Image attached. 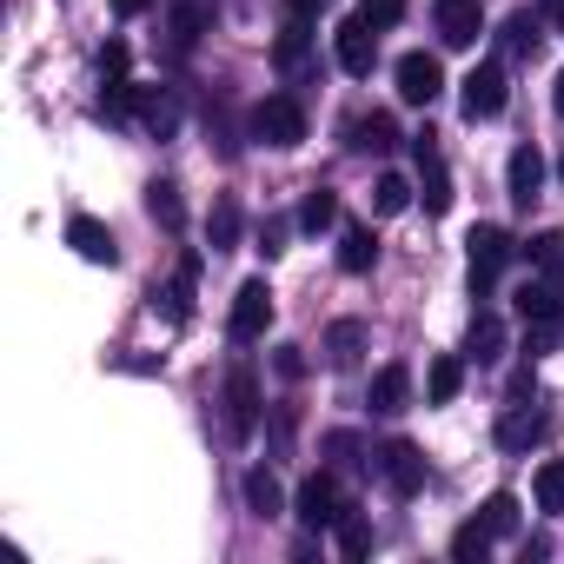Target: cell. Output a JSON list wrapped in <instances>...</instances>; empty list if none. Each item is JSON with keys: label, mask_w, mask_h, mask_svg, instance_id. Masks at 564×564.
Masks as SVG:
<instances>
[{"label": "cell", "mask_w": 564, "mask_h": 564, "mask_svg": "<svg viewBox=\"0 0 564 564\" xmlns=\"http://www.w3.org/2000/svg\"><path fill=\"white\" fill-rule=\"evenodd\" d=\"M147 8H153V0H113V14H120V21H133V14H147Z\"/></svg>", "instance_id": "cell-42"}, {"label": "cell", "mask_w": 564, "mask_h": 564, "mask_svg": "<svg viewBox=\"0 0 564 564\" xmlns=\"http://www.w3.org/2000/svg\"><path fill=\"white\" fill-rule=\"evenodd\" d=\"M551 438V419L538 412V405H511L505 419H498V445L505 452H531V445H544Z\"/></svg>", "instance_id": "cell-15"}, {"label": "cell", "mask_w": 564, "mask_h": 564, "mask_svg": "<svg viewBox=\"0 0 564 564\" xmlns=\"http://www.w3.org/2000/svg\"><path fill=\"white\" fill-rule=\"evenodd\" d=\"M505 100H511V87H505V67H498V61H478V67L458 80V107H465V120H498Z\"/></svg>", "instance_id": "cell-4"}, {"label": "cell", "mask_w": 564, "mask_h": 564, "mask_svg": "<svg viewBox=\"0 0 564 564\" xmlns=\"http://www.w3.org/2000/svg\"><path fill=\"white\" fill-rule=\"evenodd\" d=\"M412 160H419V199L425 213H445L452 206V173H445V153L432 133H412Z\"/></svg>", "instance_id": "cell-8"}, {"label": "cell", "mask_w": 564, "mask_h": 564, "mask_svg": "<svg viewBox=\"0 0 564 564\" xmlns=\"http://www.w3.org/2000/svg\"><path fill=\"white\" fill-rule=\"evenodd\" d=\"M432 21H438L445 47H478V34H485V8H478V0H438Z\"/></svg>", "instance_id": "cell-11"}, {"label": "cell", "mask_w": 564, "mask_h": 564, "mask_svg": "<svg viewBox=\"0 0 564 564\" xmlns=\"http://www.w3.org/2000/svg\"><path fill=\"white\" fill-rule=\"evenodd\" d=\"M246 511L252 518H279V511H286V491H279V478L259 465V471H246Z\"/></svg>", "instance_id": "cell-21"}, {"label": "cell", "mask_w": 564, "mask_h": 564, "mask_svg": "<svg viewBox=\"0 0 564 564\" xmlns=\"http://www.w3.org/2000/svg\"><path fill=\"white\" fill-rule=\"evenodd\" d=\"M286 8H293V21H319V8H326V0H286Z\"/></svg>", "instance_id": "cell-41"}, {"label": "cell", "mask_w": 564, "mask_h": 564, "mask_svg": "<svg viewBox=\"0 0 564 564\" xmlns=\"http://www.w3.org/2000/svg\"><path fill=\"white\" fill-rule=\"evenodd\" d=\"M359 21H366L372 34H386V28L405 21V0H359Z\"/></svg>", "instance_id": "cell-34"}, {"label": "cell", "mask_w": 564, "mask_h": 564, "mask_svg": "<svg viewBox=\"0 0 564 564\" xmlns=\"http://www.w3.org/2000/svg\"><path fill=\"white\" fill-rule=\"evenodd\" d=\"M551 100H557V113H564V74H557V94H551Z\"/></svg>", "instance_id": "cell-44"}, {"label": "cell", "mask_w": 564, "mask_h": 564, "mask_svg": "<svg viewBox=\"0 0 564 564\" xmlns=\"http://www.w3.org/2000/svg\"><path fill=\"white\" fill-rule=\"evenodd\" d=\"M511 232L505 226H471V239H465V279H471V293L485 300L491 286H498V272L511 265Z\"/></svg>", "instance_id": "cell-2"}, {"label": "cell", "mask_w": 564, "mask_h": 564, "mask_svg": "<svg viewBox=\"0 0 564 564\" xmlns=\"http://www.w3.org/2000/svg\"><path fill=\"white\" fill-rule=\"evenodd\" d=\"M272 366H279V379H300V372H306V352H300V346H279Z\"/></svg>", "instance_id": "cell-38"}, {"label": "cell", "mask_w": 564, "mask_h": 564, "mask_svg": "<svg viewBox=\"0 0 564 564\" xmlns=\"http://www.w3.org/2000/svg\"><path fill=\"white\" fill-rule=\"evenodd\" d=\"M346 147H352V153H392V147H399L392 113H359V120L346 127Z\"/></svg>", "instance_id": "cell-18"}, {"label": "cell", "mask_w": 564, "mask_h": 564, "mask_svg": "<svg viewBox=\"0 0 564 564\" xmlns=\"http://www.w3.org/2000/svg\"><path fill=\"white\" fill-rule=\"evenodd\" d=\"M524 252H531V272H544V279H557V286H564V226L538 232Z\"/></svg>", "instance_id": "cell-22"}, {"label": "cell", "mask_w": 564, "mask_h": 564, "mask_svg": "<svg viewBox=\"0 0 564 564\" xmlns=\"http://www.w3.org/2000/svg\"><path fill=\"white\" fill-rule=\"evenodd\" d=\"M147 213H153V219H160L166 232H180V226H186V206H180V186H173V180H153V186H147Z\"/></svg>", "instance_id": "cell-23"}, {"label": "cell", "mask_w": 564, "mask_h": 564, "mask_svg": "<svg viewBox=\"0 0 564 564\" xmlns=\"http://www.w3.org/2000/svg\"><path fill=\"white\" fill-rule=\"evenodd\" d=\"M511 306H518V319H524V352L544 359V352L564 339V293H557V279L531 272L524 286L511 293Z\"/></svg>", "instance_id": "cell-1"}, {"label": "cell", "mask_w": 564, "mask_h": 564, "mask_svg": "<svg viewBox=\"0 0 564 564\" xmlns=\"http://www.w3.org/2000/svg\"><path fill=\"white\" fill-rule=\"evenodd\" d=\"M557 173H564V160H557Z\"/></svg>", "instance_id": "cell-45"}, {"label": "cell", "mask_w": 564, "mask_h": 564, "mask_svg": "<svg viewBox=\"0 0 564 564\" xmlns=\"http://www.w3.org/2000/svg\"><path fill=\"white\" fill-rule=\"evenodd\" d=\"M226 438L232 445H246L252 432H259V379H252V366H232L226 372Z\"/></svg>", "instance_id": "cell-5"}, {"label": "cell", "mask_w": 564, "mask_h": 564, "mask_svg": "<svg viewBox=\"0 0 564 564\" xmlns=\"http://www.w3.org/2000/svg\"><path fill=\"white\" fill-rule=\"evenodd\" d=\"M544 8H551V21H557V28H564V0H544Z\"/></svg>", "instance_id": "cell-43"}, {"label": "cell", "mask_w": 564, "mask_h": 564, "mask_svg": "<svg viewBox=\"0 0 564 564\" xmlns=\"http://www.w3.org/2000/svg\"><path fill=\"white\" fill-rule=\"evenodd\" d=\"M259 239H265V246H259L265 259H272V252H286V246H279V239H286V219H265V232H259Z\"/></svg>", "instance_id": "cell-39"}, {"label": "cell", "mask_w": 564, "mask_h": 564, "mask_svg": "<svg viewBox=\"0 0 564 564\" xmlns=\"http://www.w3.org/2000/svg\"><path fill=\"white\" fill-rule=\"evenodd\" d=\"M339 551H346V557H366V551H372V524L346 511V518H339Z\"/></svg>", "instance_id": "cell-35"}, {"label": "cell", "mask_w": 564, "mask_h": 564, "mask_svg": "<svg viewBox=\"0 0 564 564\" xmlns=\"http://www.w3.org/2000/svg\"><path fill=\"white\" fill-rule=\"evenodd\" d=\"M405 405H412V372L392 359V366L372 372V412H379V419H399Z\"/></svg>", "instance_id": "cell-17"}, {"label": "cell", "mask_w": 564, "mask_h": 564, "mask_svg": "<svg viewBox=\"0 0 564 564\" xmlns=\"http://www.w3.org/2000/svg\"><path fill=\"white\" fill-rule=\"evenodd\" d=\"M100 80H107V87L127 80V41H107V54H100Z\"/></svg>", "instance_id": "cell-37"}, {"label": "cell", "mask_w": 564, "mask_h": 564, "mask_svg": "<svg viewBox=\"0 0 564 564\" xmlns=\"http://www.w3.org/2000/svg\"><path fill=\"white\" fill-rule=\"evenodd\" d=\"M359 352H366V326H359V319H339V326L326 333V366L352 372V366H359Z\"/></svg>", "instance_id": "cell-20"}, {"label": "cell", "mask_w": 564, "mask_h": 564, "mask_svg": "<svg viewBox=\"0 0 564 564\" xmlns=\"http://www.w3.org/2000/svg\"><path fill=\"white\" fill-rule=\"evenodd\" d=\"M485 551H491L485 518H471V524H458V531H452V557H458V564H485Z\"/></svg>", "instance_id": "cell-31"}, {"label": "cell", "mask_w": 564, "mask_h": 564, "mask_svg": "<svg viewBox=\"0 0 564 564\" xmlns=\"http://www.w3.org/2000/svg\"><path fill=\"white\" fill-rule=\"evenodd\" d=\"M326 452H333V458H352V452H359V438H352V432H333V438H326Z\"/></svg>", "instance_id": "cell-40"}, {"label": "cell", "mask_w": 564, "mask_h": 564, "mask_svg": "<svg viewBox=\"0 0 564 564\" xmlns=\"http://www.w3.org/2000/svg\"><path fill=\"white\" fill-rule=\"evenodd\" d=\"M478 518H485V531H491V538H511V531H518V498H511V491H491Z\"/></svg>", "instance_id": "cell-32"}, {"label": "cell", "mask_w": 564, "mask_h": 564, "mask_svg": "<svg viewBox=\"0 0 564 564\" xmlns=\"http://www.w3.org/2000/svg\"><path fill=\"white\" fill-rule=\"evenodd\" d=\"M458 386H465V366H458L452 352H445V359H432V372H425V399H432V405H452V399H458Z\"/></svg>", "instance_id": "cell-26"}, {"label": "cell", "mask_w": 564, "mask_h": 564, "mask_svg": "<svg viewBox=\"0 0 564 564\" xmlns=\"http://www.w3.org/2000/svg\"><path fill=\"white\" fill-rule=\"evenodd\" d=\"M166 28H173V54H193V41L206 34V14H199V8H173Z\"/></svg>", "instance_id": "cell-33"}, {"label": "cell", "mask_w": 564, "mask_h": 564, "mask_svg": "<svg viewBox=\"0 0 564 564\" xmlns=\"http://www.w3.org/2000/svg\"><path fill=\"white\" fill-rule=\"evenodd\" d=\"M465 346H471V359H478V366H491V359L505 352V319H498V313H478Z\"/></svg>", "instance_id": "cell-25"}, {"label": "cell", "mask_w": 564, "mask_h": 564, "mask_svg": "<svg viewBox=\"0 0 564 564\" xmlns=\"http://www.w3.org/2000/svg\"><path fill=\"white\" fill-rule=\"evenodd\" d=\"M193 279H199V252H186V259H180L173 286H153V306H166V319H173V326H186V319H193Z\"/></svg>", "instance_id": "cell-16"}, {"label": "cell", "mask_w": 564, "mask_h": 564, "mask_svg": "<svg viewBox=\"0 0 564 564\" xmlns=\"http://www.w3.org/2000/svg\"><path fill=\"white\" fill-rule=\"evenodd\" d=\"M531 498H538V511H564V458H544V465H538Z\"/></svg>", "instance_id": "cell-27"}, {"label": "cell", "mask_w": 564, "mask_h": 564, "mask_svg": "<svg viewBox=\"0 0 564 564\" xmlns=\"http://www.w3.org/2000/svg\"><path fill=\"white\" fill-rule=\"evenodd\" d=\"M333 54H339V67H346L352 80H366V74H372V61H379V34H372L359 14H352V21L333 34Z\"/></svg>", "instance_id": "cell-12"}, {"label": "cell", "mask_w": 564, "mask_h": 564, "mask_svg": "<svg viewBox=\"0 0 564 564\" xmlns=\"http://www.w3.org/2000/svg\"><path fill=\"white\" fill-rule=\"evenodd\" d=\"M538 41H544V21H538L531 8L505 21V54H538Z\"/></svg>", "instance_id": "cell-28"}, {"label": "cell", "mask_w": 564, "mask_h": 564, "mask_svg": "<svg viewBox=\"0 0 564 564\" xmlns=\"http://www.w3.org/2000/svg\"><path fill=\"white\" fill-rule=\"evenodd\" d=\"M252 140H265V147H279V153H286V147H300L306 140V107L293 100V94H265L259 107H252Z\"/></svg>", "instance_id": "cell-3"}, {"label": "cell", "mask_w": 564, "mask_h": 564, "mask_svg": "<svg viewBox=\"0 0 564 564\" xmlns=\"http://www.w3.org/2000/svg\"><path fill=\"white\" fill-rule=\"evenodd\" d=\"M379 265V239H372V226H346L339 232V272H372Z\"/></svg>", "instance_id": "cell-19"}, {"label": "cell", "mask_w": 564, "mask_h": 564, "mask_svg": "<svg viewBox=\"0 0 564 564\" xmlns=\"http://www.w3.org/2000/svg\"><path fill=\"white\" fill-rule=\"evenodd\" d=\"M272 61H279V67H300V61H306V34L286 28V34H279V47H272Z\"/></svg>", "instance_id": "cell-36"}, {"label": "cell", "mask_w": 564, "mask_h": 564, "mask_svg": "<svg viewBox=\"0 0 564 564\" xmlns=\"http://www.w3.org/2000/svg\"><path fill=\"white\" fill-rule=\"evenodd\" d=\"M538 186H544V153L524 140V147H511V160H505V193H511V206H524V213H531Z\"/></svg>", "instance_id": "cell-13"}, {"label": "cell", "mask_w": 564, "mask_h": 564, "mask_svg": "<svg viewBox=\"0 0 564 564\" xmlns=\"http://www.w3.org/2000/svg\"><path fill=\"white\" fill-rule=\"evenodd\" d=\"M438 94H445L438 54H405V61H399V100H405V107H432Z\"/></svg>", "instance_id": "cell-10"}, {"label": "cell", "mask_w": 564, "mask_h": 564, "mask_svg": "<svg viewBox=\"0 0 564 564\" xmlns=\"http://www.w3.org/2000/svg\"><path fill=\"white\" fill-rule=\"evenodd\" d=\"M206 246H213V252H232V246H239V206H232V199H213V213H206Z\"/></svg>", "instance_id": "cell-24"}, {"label": "cell", "mask_w": 564, "mask_h": 564, "mask_svg": "<svg viewBox=\"0 0 564 564\" xmlns=\"http://www.w3.org/2000/svg\"><path fill=\"white\" fill-rule=\"evenodd\" d=\"M265 326H272V286H265V279H246V286L232 293L226 333H232L239 346H252V339H265Z\"/></svg>", "instance_id": "cell-7"}, {"label": "cell", "mask_w": 564, "mask_h": 564, "mask_svg": "<svg viewBox=\"0 0 564 564\" xmlns=\"http://www.w3.org/2000/svg\"><path fill=\"white\" fill-rule=\"evenodd\" d=\"M67 246H74L87 265H120V246H113V232H107L100 219H87V213H74V219H67Z\"/></svg>", "instance_id": "cell-14"}, {"label": "cell", "mask_w": 564, "mask_h": 564, "mask_svg": "<svg viewBox=\"0 0 564 564\" xmlns=\"http://www.w3.org/2000/svg\"><path fill=\"white\" fill-rule=\"evenodd\" d=\"M333 219H339V193H326V186H313V193L300 199V226H306V232H326Z\"/></svg>", "instance_id": "cell-30"}, {"label": "cell", "mask_w": 564, "mask_h": 564, "mask_svg": "<svg viewBox=\"0 0 564 564\" xmlns=\"http://www.w3.org/2000/svg\"><path fill=\"white\" fill-rule=\"evenodd\" d=\"M293 511H300V524H306V531H339V518H346L352 505H346V491H339V485H333L326 471H313V478L300 485Z\"/></svg>", "instance_id": "cell-6"}, {"label": "cell", "mask_w": 564, "mask_h": 564, "mask_svg": "<svg viewBox=\"0 0 564 564\" xmlns=\"http://www.w3.org/2000/svg\"><path fill=\"white\" fill-rule=\"evenodd\" d=\"M405 206H412V180H405V173H379V186H372V213L392 219V213H405Z\"/></svg>", "instance_id": "cell-29"}, {"label": "cell", "mask_w": 564, "mask_h": 564, "mask_svg": "<svg viewBox=\"0 0 564 564\" xmlns=\"http://www.w3.org/2000/svg\"><path fill=\"white\" fill-rule=\"evenodd\" d=\"M379 478L392 485V498H412V491L425 485V452H419L412 438H392V445H379Z\"/></svg>", "instance_id": "cell-9"}]
</instances>
